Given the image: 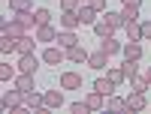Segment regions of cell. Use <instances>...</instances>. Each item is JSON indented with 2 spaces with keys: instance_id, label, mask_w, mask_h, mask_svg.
<instances>
[{
  "instance_id": "obj_1",
  "label": "cell",
  "mask_w": 151,
  "mask_h": 114,
  "mask_svg": "<svg viewBox=\"0 0 151 114\" xmlns=\"http://www.w3.org/2000/svg\"><path fill=\"white\" fill-rule=\"evenodd\" d=\"M21 105H24V90L15 87V90H6V93H3V108H6V111H18Z\"/></svg>"
},
{
  "instance_id": "obj_2",
  "label": "cell",
  "mask_w": 151,
  "mask_h": 114,
  "mask_svg": "<svg viewBox=\"0 0 151 114\" xmlns=\"http://www.w3.org/2000/svg\"><path fill=\"white\" fill-rule=\"evenodd\" d=\"M64 57H67V51H64L60 45H48L45 51H42V63H48V66H58Z\"/></svg>"
},
{
  "instance_id": "obj_3",
  "label": "cell",
  "mask_w": 151,
  "mask_h": 114,
  "mask_svg": "<svg viewBox=\"0 0 151 114\" xmlns=\"http://www.w3.org/2000/svg\"><path fill=\"white\" fill-rule=\"evenodd\" d=\"M82 24V18H79V9H64V15H60V30H76Z\"/></svg>"
},
{
  "instance_id": "obj_4",
  "label": "cell",
  "mask_w": 151,
  "mask_h": 114,
  "mask_svg": "<svg viewBox=\"0 0 151 114\" xmlns=\"http://www.w3.org/2000/svg\"><path fill=\"white\" fill-rule=\"evenodd\" d=\"M36 66H40V60H36V51H33V54H21V57H18V72L33 75V72H36Z\"/></svg>"
},
{
  "instance_id": "obj_5",
  "label": "cell",
  "mask_w": 151,
  "mask_h": 114,
  "mask_svg": "<svg viewBox=\"0 0 151 114\" xmlns=\"http://www.w3.org/2000/svg\"><path fill=\"white\" fill-rule=\"evenodd\" d=\"M58 45L64 48V51L76 48V45H79V36H76V30H60V33H58Z\"/></svg>"
},
{
  "instance_id": "obj_6",
  "label": "cell",
  "mask_w": 151,
  "mask_h": 114,
  "mask_svg": "<svg viewBox=\"0 0 151 114\" xmlns=\"http://www.w3.org/2000/svg\"><path fill=\"white\" fill-rule=\"evenodd\" d=\"M60 87H64V90H79L82 87V75L79 72H64L60 75Z\"/></svg>"
},
{
  "instance_id": "obj_7",
  "label": "cell",
  "mask_w": 151,
  "mask_h": 114,
  "mask_svg": "<svg viewBox=\"0 0 151 114\" xmlns=\"http://www.w3.org/2000/svg\"><path fill=\"white\" fill-rule=\"evenodd\" d=\"M85 102H88L91 111H100V108L106 105V96L100 93V90H88V93H85Z\"/></svg>"
},
{
  "instance_id": "obj_8",
  "label": "cell",
  "mask_w": 151,
  "mask_h": 114,
  "mask_svg": "<svg viewBox=\"0 0 151 114\" xmlns=\"http://www.w3.org/2000/svg\"><path fill=\"white\" fill-rule=\"evenodd\" d=\"M24 108H45V93H36V90H30V93H24Z\"/></svg>"
},
{
  "instance_id": "obj_9",
  "label": "cell",
  "mask_w": 151,
  "mask_h": 114,
  "mask_svg": "<svg viewBox=\"0 0 151 114\" xmlns=\"http://www.w3.org/2000/svg\"><path fill=\"white\" fill-rule=\"evenodd\" d=\"M58 33L60 30H55L52 24H42V27H36V39L40 42H58Z\"/></svg>"
},
{
  "instance_id": "obj_10",
  "label": "cell",
  "mask_w": 151,
  "mask_h": 114,
  "mask_svg": "<svg viewBox=\"0 0 151 114\" xmlns=\"http://www.w3.org/2000/svg\"><path fill=\"white\" fill-rule=\"evenodd\" d=\"M94 33L100 36V39H106V36H112V33H115V27H112V24H109V18L103 15V18H97V21H94Z\"/></svg>"
},
{
  "instance_id": "obj_11",
  "label": "cell",
  "mask_w": 151,
  "mask_h": 114,
  "mask_svg": "<svg viewBox=\"0 0 151 114\" xmlns=\"http://www.w3.org/2000/svg\"><path fill=\"white\" fill-rule=\"evenodd\" d=\"M64 105V87L60 90H45V108H60Z\"/></svg>"
},
{
  "instance_id": "obj_12",
  "label": "cell",
  "mask_w": 151,
  "mask_h": 114,
  "mask_svg": "<svg viewBox=\"0 0 151 114\" xmlns=\"http://www.w3.org/2000/svg\"><path fill=\"white\" fill-rule=\"evenodd\" d=\"M0 30H3L6 36H15V39H18V36H24V33H27V30H24V27H21L18 21H0Z\"/></svg>"
},
{
  "instance_id": "obj_13",
  "label": "cell",
  "mask_w": 151,
  "mask_h": 114,
  "mask_svg": "<svg viewBox=\"0 0 151 114\" xmlns=\"http://www.w3.org/2000/svg\"><path fill=\"white\" fill-rule=\"evenodd\" d=\"M88 66L91 69H106L109 66V54L106 51H94L91 57H88Z\"/></svg>"
},
{
  "instance_id": "obj_14",
  "label": "cell",
  "mask_w": 151,
  "mask_h": 114,
  "mask_svg": "<svg viewBox=\"0 0 151 114\" xmlns=\"http://www.w3.org/2000/svg\"><path fill=\"white\" fill-rule=\"evenodd\" d=\"M67 57H70L73 63H88V57H91V51H85V45L79 42L76 48H70V51H67Z\"/></svg>"
},
{
  "instance_id": "obj_15",
  "label": "cell",
  "mask_w": 151,
  "mask_h": 114,
  "mask_svg": "<svg viewBox=\"0 0 151 114\" xmlns=\"http://www.w3.org/2000/svg\"><path fill=\"white\" fill-rule=\"evenodd\" d=\"M127 39L130 42H142V21H127Z\"/></svg>"
},
{
  "instance_id": "obj_16",
  "label": "cell",
  "mask_w": 151,
  "mask_h": 114,
  "mask_svg": "<svg viewBox=\"0 0 151 114\" xmlns=\"http://www.w3.org/2000/svg\"><path fill=\"white\" fill-rule=\"evenodd\" d=\"M36 42H40V39H30L27 33L18 36V54H33L36 51Z\"/></svg>"
},
{
  "instance_id": "obj_17",
  "label": "cell",
  "mask_w": 151,
  "mask_h": 114,
  "mask_svg": "<svg viewBox=\"0 0 151 114\" xmlns=\"http://www.w3.org/2000/svg\"><path fill=\"white\" fill-rule=\"evenodd\" d=\"M15 87H18V90H24V93L36 90V84H33V75H27V72H18V78H15Z\"/></svg>"
},
{
  "instance_id": "obj_18",
  "label": "cell",
  "mask_w": 151,
  "mask_h": 114,
  "mask_svg": "<svg viewBox=\"0 0 151 114\" xmlns=\"http://www.w3.org/2000/svg\"><path fill=\"white\" fill-rule=\"evenodd\" d=\"M15 21L21 24L24 30H30V27H36V15H33V9H27V12H15Z\"/></svg>"
},
{
  "instance_id": "obj_19",
  "label": "cell",
  "mask_w": 151,
  "mask_h": 114,
  "mask_svg": "<svg viewBox=\"0 0 151 114\" xmlns=\"http://www.w3.org/2000/svg\"><path fill=\"white\" fill-rule=\"evenodd\" d=\"M94 90H100L103 96H112V93H115V81H112L109 75H106V78H97L94 81Z\"/></svg>"
},
{
  "instance_id": "obj_20",
  "label": "cell",
  "mask_w": 151,
  "mask_h": 114,
  "mask_svg": "<svg viewBox=\"0 0 151 114\" xmlns=\"http://www.w3.org/2000/svg\"><path fill=\"white\" fill-rule=\"evenodd\" d=\"M79 18H82V24H94L97 21V9L91 3H82L79 6Z\"/></svg>"
},
{
  "instance_id": "obj_21",
  "label": "cell",
  "mask_w": 151,
  "mask_h": 114,
  "mask_svg": "<svg viewBox=\"0 0 151 114\" xmlns=\"http://www.w3.org/2000/svg\"><path fill=\"white\" fill-rule=\"evenodd\" d=\"M127 108H130V111H142V108H145V93L130 90V96H127Z\"/></svg>"
},
{
  "instance_id": "obj_22",
  "label": "cell",
  "mask_w": 151,
  "mask_h": 114,
  "mask_svg": "<svg viewBox=\"0 0 151 114\" xmlns=\"http://www.w3.org/2000/svg\"><path fill=\"white\" fill-rule=\"evenodd\" d=\"M100 51H106V54L112 57V54H118V51H124V45H121V42H115V39H112V36H106V39L100 42Z\"/></svg>"
},
{
  "instance_id": "obj_23",
  "label": "cell",
  "mask_w": 151,
  "mask_h": 114,
  "mask_svg": "<svg viewBox=\"0 0 151 114\" xmlns=\"http://www.w3.org/2000/svg\"><path fill=\"white\" fill-rule=\"evenodd\" d=\"M124 60H142V45L139 42H127L124 45Z\"/></svg>"
},
{
  "instance_id": "obj_24",
  "label": "cell",
  "mask_w": 151,
  "mask_h": 114,
  "mask_svg": "<svg viewBox=\"0 0 151 114\" xmlns=\"http://www.w3.org/2000/svg\"><path fill=\"white\" fill-rule=\"evenodd\" d=\"M106 108H109V111H127V114H133V111L127 108V99H121V96H109Z\"/></svg>"
},
{
  "instance_id": "obj_25",
  "label": "cell",
  "mask_w": 151,
  "mask_h": 114,
  "mask_svg": "<svg viewBox=\"0 0 151 114\" xmlns=\"http://www.w3.org/2000/svg\"><path fill=\"white\" fill-rule=\"evenodd\" d=\"M0 51H3V54L18 51V39H15V36H6V33H3V39H0Z\"/></svg>"
},
{
  "instance_id": "obj_26",
  "label": "cell",
  "mask_w": 151,
  "mask_h": 114,
  "mask_svg": "<svg viewBox=\"0 0 151 114\" xmlns=\"http://www.w3.org/2000/svg\"><path fill=\"white\" fill-rule=\"evenodd\" d=\"M121 69H124V75H127V81H130V78H136V75H139V60H124Z\"/></svg>"
},
{
  "instance_id": "obj_27",
  "label": "cell",
  "mask_w": 151,
  "mask_h": 114,
  "mask_svg": "<svg viewBox=\"0 0 151 114\" xmlns=\"http://www.w3.org/2000/svg\"><path fill=\"white\" fill-rule=\"evenodd\" d=\"M130 87H133L136 93H145L148 87H151V81H148V75H145V78H142V75H136V78H130Z\"/></svg>"
},
{
  "instance_id": "obj_28",
  "label": "cell",
  "mask_w": 151,
  "mask_h": 114,
  "mask_svg": "<svg viewBox=\"0 0 151 114\" xmlns=\"http://www.w3.org/2000/svg\"><path fill=\"white\" fill-rule=\"evenodd\" d=\"M106 18H109V24H112L115 30H118V27H127V18H124L121 12H106Z\"/></svg>"
},
{
  "instance_id": "obj_29",
  "label": "cell",
  "mask_w": 151,
  "mask_h": 114,
  "mask_svg": "<svg viewBox=\"0 0 151 114\" xmlns=\"http://www.w3.org/2000/svg\"><path fill=\"white\" fill-rule=\"evenodd\" d=\"M33 6V0H9V9L12 12H27Z\"/></svg>"
},
{
  "instance_id": "obj_30",
  "label": "cell",
  "mask_w": 151,
  "mask_h": 114,
  "mask_svg": "<svg viewBox=\"0 0 151 114\" xmlns=\"http://www.w3.org/2000/svg\"><path fill=\"white\" fill-rule=\"evenodd\" d=\"M106 75H109V78L115 81V84H121V81H127V75H124V69H121V66H109V72H106Z\"/></svg>"
},
{
  "instance_id": "obj_31",
  "label": "cell",
  "mask_w": 151,
  "mask_h": 114,
  "mask_svg": "<svg viewBox=\"0 0 151 114\" xmlns=\"http://www.w3.org/2000/svg\"><path fill=\"white\" fill-rule=\"evenodd\" d=\"M33 15H36V27H42V24H52V12H48V9H36Z\"/></svg>"
},
{
  "instance_id": "obj_32",
  "label": "cell",
  "mask_w": 151,
  "mask_h": 114,
  "mask_svg": "<svg viewBox=\"0 0 151 114\" xmlns=\"http://www.w3.org/2000/svg\"><path fill=\"white\" fill-rule=\"evenodd\" d=\"M121 15L127 18V21H139V9H136V6H124V9H121Z\"/></svg>"
},
{
  "instance_id": "obj_33",
  "label": "cell",
  "mask_w": 151,
  "mask_h": 114,
  "mask_svg": "<svg viewBox=\"0 0 151 114\" xmlns=\"http://www.w3.org/2000/svg\"><path fill=\"white\" fill-rule=\"evenodd\" d=\"M70 111H73V114H88L91 108H88V102H73V105H70Z\"/></svg>"
},
{
  "instance_id": "obj_34",
  "label": "cell",
  "mask_w": 151,
  "mask_h": 114,
  "mask_svg": "<svg viewBox=\"0 0 151 114\" xmlns=\"http://www.w3.org/2000/svg\"><path fill=\"white\" fill-rule=\"evenodd\" d=\"M12 78V66L9 63H0V81H9Z\"/></svg>"
},
{
  "instance_id": "obj_35",
  "label": "cell",
  "mask_w": 151,
  "mask_h": 114,
  "mask_svg": "<svg viewBox=\"0 0 151 114\" xmlns=\"http://www.w3.org/2000/svg\"><path fill=\"white\" fill-rule=\"evenodd\" d=\"M79 3H82V0H60V9H79Z\"/></svg>"
},
{
  "instance_id": "obj_36",
  "label": "cell",
  "mask_w": 151,
  "mask_h": 114,
  "mask_svg": "<svg viewBox=\"0 0 151 114\" xmlns=\"http://www.w3.org/2000/svg\"><path fill=\"white\" fill-rule=\"evenodd\" d=\"M142 39H151V21H142Z\"/></svg>"
},
{
  "instance_id": "obj_37",
  "label": "cell",
  "mask_w": 151,
  "mask_h": 114,
  "mask_svg": "<svg viewBox=\"0 0 151 114\" xmlns=\"http://www.w3.org/2000/svg\"><path fill=\"white\" fill-rule=\"evenodd\" d=\"M91 6H94V9H97V12H103V9H106V6H109V3H106V0H91Z\"/></svg>"
},
{
  "instance_id": "obj_38",
  "label": "cell",
  "mask_w": 151,
  "mask_h": 114,
  "mask_svg": "<svg viewBox=\"0 0 151 114\" xmlns=\"http://www.w3.org/2000/svg\"><path fill=\"white\" fill-rule=\"evenodd\" d=\"M124 6H136V9H139V6H142V0H124Z\"/></svg>"
},
{
  "instance_id": "obj_39",
  "label": "cell",
  "mask_w": 151,
  "mask_h": 114,
  "mask_svg": "<svg viewBox=\"0 0 151 114\" xmlns=\"http://www.w3.org/2000/svg\"><path fill=\"white\" fill-rule=\"evenodd\" d=\"M145 75H148V81H151V66H148V72H145Z\"/></svg>"
},
{
  "instance_id": "obj_40",
  "label": "cell",
  "mask_w": 151,
  "mask_h": 114,
  "mask_svg": "<svg viewBox=\"0 0 151 114\" xmlns=\"http://www.w3.org/2000/svg\"><path fill=\"white\" fill-rule=\"evenodd\" d=\"M82 3H91V0H82Z\"/></svg>"
}]
</instances>
